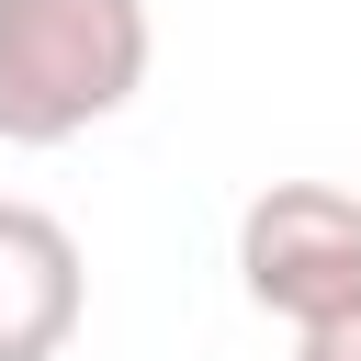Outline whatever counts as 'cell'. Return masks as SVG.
Masks as SVG:
<instances>
[{"instance_id": "1", "label": "cell", "mask_w": 361, "mask_h": 361, "mask_svg": "<svg viewBox=\"0 0 361 361\" xmlns=\"http://www.w3.org/2000/svg\"><path fill=\"white\" fill-rule=\"evenodd\" d=\"M147 0H0V147H68L147 90Z\"/></svg>"}, {"instance_id": "2", "label": "cell", "mask_w": 361, "mask_h": 361, "mask_svg": "<svg viewBox=\"0 0 361 361\" xmlns=\"http://www.w3.org/2000/svg\"><path fill=\"white\" fill-rule=\"evenodd\" d=\"M237 293L282 316L293 338L338 327L361 305V192L338 180H271L237 214Z\"/></svg>"}, {"instance_id": "3", "label": "cell", "mask_w": 361, "mask_h": 361, "mask_svg": "<svg viewBox=\"0 0 361 361\" xmlns=\"http://www.w3.org/2000/svg\"><path fill=\"white\" fill-rule=\"evenodd\" d=\"M90 316V259L45 203L0 192V361H56Z\"/></svg>"}, {"instance_id": "4", "label": "cell", "mask_w": 361, "mask_h": 361, "mask_svg": "<svg viewBox=\"0 0 361 361\" xmlns=\"http://www.w3.org/2000/svg\"><path fill=\"white\" fill-rule=\"evenodd\" d=\"M293 361H361V305H350L338 327H316V338H293Z\"/></svg>"}]
</instances>
